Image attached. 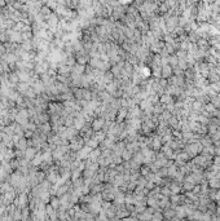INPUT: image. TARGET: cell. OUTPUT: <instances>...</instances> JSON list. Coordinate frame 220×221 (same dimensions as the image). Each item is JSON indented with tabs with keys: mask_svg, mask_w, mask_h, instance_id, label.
Wrapping results in <instances>:
<instances>
[{
	"mask_svg": "<svg viewBox=\"0 0 220 221\" xmlns=\"http://www.w3.org/2000/svg\"><path fill=\"white\" fill-rule=\"evenodd\" d=\"M127 115H128V111H127V109L120 108L119 111H118V114H117V120H118L119 123L123 122V120H125L126 118H127Z\"/></svg>",
	"mask_w": 220,
	"mask_h": 221,
	"instance_id": "cell-9",
	"label": "cell"
},
{
	"mask_svg": "<svg viewBox=\"0 0 220 221\" xmlns=\"http://www.w3.org/2000/svg\"><path fill=\"white\" fill-rule=\"evenodd\" d=\"M38 119H39V123H47L48 120H49L48 114H45V113H39V114H38Z\"/></svg>",
	"mask_w": 220,
	"mask_h": 221,
	"instance_id": "cell-18",
	"label": "cell"
},
{
	"mask_svg": "<svg viewBox=\"0 0 220 221\" xmlns=\"http://www.w3.org/2000/svg\"><path fill=\"white\" fill-rule=\"evenodd\" d=\"M35 155H36V149H35V148H31V146H27V149L25 150V158L31 162Z\"/></svg>",
	"mask_w": 220,
	"mask_h": 221,
	"instance_id": "cell-6",
	"label": "cell"
},
{
	"mask_svg": "<svg viewBox=\"0 0 220 221\" xmlns=\"http://www.w3.org/2000/svg\"><path fill=\"white\" fill-rule=\"evenodd\" d=\"M73 126L76 128L78 131H80L82 128H83L84 126H86V118H84L83 115H79V114H76V118H74V123Z\"/></svg>",
	"mask_w": 220,
	"mask_h": 221,
	"instance_id": "cell-3",
	"label": "cell"
},
{
	"mask_svg": "<svg viewBox=\"0 0 220 221\" xmlns=\"http://www.w3.org/2000/svg\"><path fill=\"white\" fill-rule=\"evenodd\" d=\"M120 156H122V159H125V160H130V159H131V156H132V151L128 150V149H127V150L125 149Z\"/></svg>",
	"mask_w": 220,
	"mask_h": 221,
	"instance_id": "cell-21",
	"label": "cell"
},
{
	"mask_svg": "<svg viewBox=\"0 0 220 221\" xmlns=\"http://www.w3.org/2000/svg\"><path fill=\"white\" fill-rule=\"evenodd\" d=\"M22 49H25V51H31V48H33V44H31V41L30 40H25V43L22 44V47H21Z\"/></svg>",
	"mask_w": 220,
	"mask_h": 221,
	"instance_id": "cell-23",
	"label": "cell"
},
{
	"mask_svg": "<svg viewBox=\"0 0 220 221\" xmlns=\"http://www.w3.org/2000/svg\"><path fill=\"white\" fill-rule=\"evenodd\" d=\"M45 176H47V174H45V172H43V171H38L36 174H35V179H36V181H38L39 184H40L42 181L45 180Z\"/></svg>",
	"mask_w": 220,
	"mask_h": 221,
	"instance_id": "cell-16",
	"label": "cell"
},
{
	"mask_svg": "<svg viewBox=\"0 0 220 221\" xmlns=\"http://www.w3.org/2000/svg\"><path fill=\"white\" fill-rule=\"evenodd\" d=\"M92 151V148H90L88 145L86 146H82V149L79 151H78V158L79 159H84V158H88V155H90V153Z\"/></svg>",
	"mask_w": 220,
	"mask_h": 221,
	"instance_id": "cell-4",
	"label": "cell"
},
{
	"mask_svg": "<svg viewBox=\"0 0 220 221\" xmlns=\"http://www.w3.org/2000/svg\"><path fill=\"white\" fill-rule=\"evenodd\" d=\"M38 129L42 133H44V134H47V136H48V134L51 133L52 126H51V124H49L48 122H47V123H40V124H39V127H38Z\"/></svg>",
	"mask_w": 220,
	"mask_h": 221,
	"instance_id": "cell-7",
	"label": "cell"
},
{
	"mask_svg": "<svg viewBox=\"0 0 220 221\" xmlns=\"http://www.w3.org/2000/svg\"><path fill=\"white\" fill-rule=\"evenodd\" d=\"M113 73L110 71V73H105V75H104V78H102V81L104 83H106V84H109V83H111L113 81Z\"/></svg>",
	"mask_w": 220,
	"mask_h": 221,
	"instance_id": "cell-19",
	"label": "cell"
},
{
	"mask_svg": "<svg viewBox=\"0 0 220 221\" xmlns=\"http://www.w3.org/2000/svg\"><path fill=\"white\" fill-rule=\"evenodd\" d=\"M104 124H105V120L102 119V118H97V119H95L93 120V123H92V129L93 131H100L102 127H104Z\"/></svg>",
	"mask_w": 220,
	"mask_h": 221,
	"instance_id": "cell-5",
	"label": "cell"
},
{
	"mask_svg": "<svg viewBox=\"0 0 220 221\" xmlns=\"http://www.w3.org/2000/svg\"><path fill=\"white\" fill-rule=\"evenodd\" d=\"M88 60H90V57H88V56H79V55L76 56V62L78 63H82V65H84V63H86Z\"/></svg>",
	"mask_w": 220,
	"mask_h": 221,
	"instance_id": "cell-22",
	"label": "cell"
},
{
	"mask_svg": "<svg viewBox=\"0 0 220 221\" xmlns=\"http://www.w3.org/2000/svg\"><path fill=\"white\" fill-rule=\"evenodd\" d=\"M86 144L90 146V148H92V149H96L98 146V141L96 140V138L93 137V138H88V140L86 141Z\"/></svg>",
	"mask_w": 220,
	"mask_h": 221,
	"instance_id": "cell-17",
	"label": "cell"
},
{
	"mask_svg": "<svg viewBox=\"0 0 220 221\" xmlns=\"http://www.w3.org/2000/svg\"><path fill=\"white\" fill-rule=\"evenodd\" d=\"M102 207H104V208H109V207H110V202H105V203H102Z\"/></svg>",
	"mask_w": 220,
	"mask_h": 221,
	"instance_id": "cell-27",
	"label": "cell"
},
{
	"mask_svg": "<svg viewBox=\"0 0 220 221\" xmlns=\"http://www.w3.org/2000/svg\"><path fill=\"white\" fill-rule=\"evenodd\" d=\"M27 146H29V144H27V138L26 137H21L18 142L16 144V148L20 149V150H26Z\"/></svg>",
	"mask_w": 220,
	"mask_h": 221,
	"instance_id": "cell-10",
	"label": "cell"
},
{
	"mask_svg": "<svg viewBox=\"0 0 220 221\" xmlns=\"http://www.w3.org/2000/svg\"><path fill=\"white\" fill-rule=\"evenodd\" d=\"M80 173H82V169H79V168H74L73 172H71V176H70V179H71L73 181L78 180V179L80 177Z\"/></svg>",
	"mask_w": 220,
	"mask_h": 221,
	"instance_id": "cell-15",
	"label": "cell"
},
{
	"mask_svg": "<svg viewBox=\"0 0 220 221\" xmlns=\"http://www.w3.org/2000/svg\"><path fill=\"white\" fill-rule=\"evenodd\" d=\"M29 211H30V208L29 207H25V208H22V215H21V219L22 220H27L29 219Z\"/></svg>",
	"mask_w": 220,
	"mask_h": 221,
	"instance_id": "cell-24",
	"label": "cell"
},
{
	"mask_svg": "<svg viewBox=\"0 0 220 221\" xmlns=\"http://www.w3.org/2000/svg\"><path fill=\"white\" fill-rule=\"evenodd\" d=\"M71 71H75L76 74H80V75H83V73L86 71V66L82 65V63H76V65H74V67L71 69Z\"/></svg>",
	"mask_w": 220,
	"mask_h": 221,
	"instance_id": "cell-13",
	"label": "cell"
},
{
	"mask_svg": "<svg viewBox=\"0 0 220 221\" xmlns=\"http://www.w3.org/2000/svg\"><path fill=\"white\" fill-rule=\"evenodd\" d=\"M29 111H27L26 109H20L18 113H17L16 115V120L15 122H17L20 124V126H25L26 123H29Z\"/></svg>",
	"mask_w": 220,
	"mask_h": 221,
	"instance_id": "cell-1",
	"label": "cell"
},
{
	"mask_svg": "<svg viewBox=\"0 0 220 221\" xmlns=\"http://www.w3.org/2000/svg\"><path fill=\"white\" fill-rule=\"evenodd\" d=\"M31 87H33V89L35 91V93H36L38 96L45 92V85H44V83L42 80H36V79H35L33 83H31Z\"/></svg>",
	"mask_w": 220,
	"mask_h": 221,
	"instance_id": "cell-2",
	"label": "cell"
},
{
	"mask_svg": "<svg viewBox=\"0 0 220 221\" xmlns=\"http://www.w3.org/2000/svg\"><path fill=\"white\" fill-rule=\"evenodd\" d=\"M16 87H17V91H18L21 95H23L25 92L30 88V84L26 83V81H18V83L16 84Z\"/></svg>",
	"mask_w": 220,
	"mask_h": 221,
	"instance_id": "cell-8",
	"label": "cell"
},
{
	"mask_svg": "<svg viewBox=\"0 0 220 221\" xmlns=\"http://www.w3.org/2000/svg\"><path fill=\"white\" fill-rule=\"evenodd\" d=\"M49 204H51L55 209H58L60 206H61V202H60V197H57V195H56V197L51 198V201H49Z\"/></svg>",
	"mask_w": 220,
	"mask_h": 221,
	"instance_id": "cell-12",
	"label": "cell"
},
{
	"mask_svg": "<svg viewBox=\"0 0 220 221\" xmlns=\"http://www.w3.org/2000/svg\"><path fill=\"white\" fill-rule=\"evenodd\" d=\"M171 73H172V70H171V67H170V66H163L162 67V76L168 78L170 75H171Z\"/></svg>",
	"mask_w": 220,
	"mask_h": 221,
	"instance_id": "cell-20",
	"label": "cell"
},
{
	"mask_svg": "<svg viewBox=\"0 0 220 221\" xmlns=\"http://www.w3.org/2000/svg\"><path fill=\"white\" fill-rule=\"evenodd\" d=\"M104 137H105V133H104V132H101V133L96 134V137H95V138H96V140H97L98 142H101V141H104V140H105Z\"/></svg>",
	"mask_w": 220,
	"mask_h": 221,
	"instance_id": "cell-26",
	"label": "cell"
},
{
	"mask_svg": "<svg viewBox=\"0 0 220 221\" xmlns=\"http://www.w3.org/2000/svg\"><path fill=\"white\" fill-rule=\"evenodd\" d=\"M9 81H10L12 84H17V83L20 81V78H18V74H17V71L9 74Z\"/></svg>",
	"mask_w": 220,
	"mask_h": 221,
	"instance_id": "cell-14",
	"label": "cell"
},
{
	"mask_svg": "<svg viewBox=\"0 0 220 221\" xmlns=\"http://www.w3.org/2000/svg\"><path fill=\"white\" fill-rule=\"evenodd\" d=\"M42 163H43V158H42V154L40 153H36V155L34 156L33 158V160H31V166H35V167H39L42 164Z\"/></svg>",
	"mask_w": 220,
	"mask_h": 221,
	"instance_id": "cell-11",
	"label": "cell"
},
{
	"mask_svg": "<svg viewBox=\"0 0 220 221\" xmlns=\"http://www.w3.org/2000/svg\"><path fill=\"white\" fill-rule=\"evenodd\" d=\"M115 202H117V203H123V202H125V197H123L122 194L117 193V197H115Z\"/></svg>",
	"mask_w": 220,
	"mask_h": 221,
	"instance_id": "cell-25",
	"label": "cell"
}]
</instances>
